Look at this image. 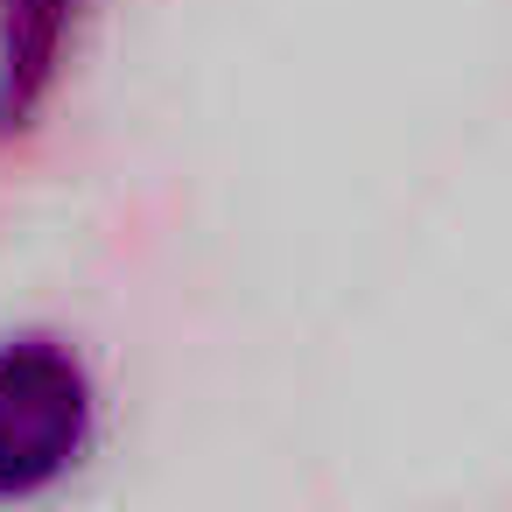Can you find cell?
I'll use <instances>...</instances> for the list:
<instances>
[{
    "mask_svg": "<svg viewBox=\"0 0 512 512\" xmlns=\"http://www.w3.org/2000/svg\"><path fill=\"white\" fill-rule=\"evenodd\" d=\"M92 442V372L57 337L0 344V498L50 491Z\"/></svg>",
    "mask_w": 512,
    "mask_h": 512,
    "instance_id": "obj_1",
    "label": "cell"
},
{
    "mask_svg": "<svg viewBox=\"0 0 512 512\" xmlns=\"http://www.w3.org/2000/svg\"><path fill=\"white\" fill-rule=\"evenodd\" d=\"M78 15L85 0H0V141L29 134L50 106Z\"/></svg>",
    "mask_w": 512,
    "mask_h": 512,
    "instance_id": "obj_2",
    "label": "cell"
}]
</instances>
